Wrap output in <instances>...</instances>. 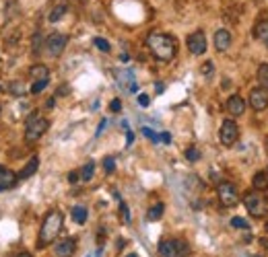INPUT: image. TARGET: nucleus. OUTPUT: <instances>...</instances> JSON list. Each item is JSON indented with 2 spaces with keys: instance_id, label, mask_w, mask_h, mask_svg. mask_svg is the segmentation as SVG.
Here are the masks:
<instances>
[{
  "instance_id": "obj_17",
  "label": "nucleus",
  "mask_w": 268,
  "mask_h": 257,
  "mask_svg": "<svg viewBox=\"0 0 268 257\" xmlns=\"http://www.w3.org/2000/svg\"><path fill=\"white\" fill-rule=\"evenodd\" d=\"M29 76H31L33 81H44V78L49 76V70L44 64H33L31 68H29Z\"/></svg>"
},
{
  "instance_id": "obj_41",
  "label": "nucleus",
  "mask_w": 268,
  "mask_h": 257,
  "mask_svg": "<svg viewBox=\"0 0 268 257\" xmlns=\"http://www.w3.org/2000/svg\"><path fill=\"white\" fill-rule=\"evenodd\" d=\"M15 257H33V255L29 253V251H19V253H17Z\"/></svg>"
},
{
  "instance_id": "obj_24",
  "label": "nucleus",
  "mask_w": 268,
  "mask_h": 257,
  "mask_svg": "<svg viewBox=\"0 0 268 257\" xmlns=\"http://www.w3.org/2000/svg\"><path fill=\"white\" fill-rule=\"evenodd\" d=\"M8 91H11V95H15V97H21V95H25V85L21 81H15V83L8 85Z\"/></svg>"
},
{
  "instance_id": "obj_13",
  "label": "nucleus",
  "mask_w": 268,
  "mask_h": 257,
  "mask_svg": "<svg viewBox=\"0 0 268 257\" xmlns=\"http://www.w3.org/2000/svg\"><path fill=\"white\" fill-rule=\"evenodd\" d=\"M17 181H19V177L13 171L2 169V167H0V190H11V187L17 185Z\"/></svg>"
},
{
  "instance_id": "obj_6",
  "label": "nucleus",
  "mask_w": 268,
  "mask_h": 257,
  "mask_svg": "<svg viewBox=\"0 0 268 257\" xmlns=\"http://www.w3.org/2000/svg\"><path fill=\"white\" fill-rule=\"evenodd\" d=\"M240 138V128L233 120H225L221 124V130H219V140L223 146H233Z\"/></svg>"
},
{
  "instance_id": "obj_47",
  "label": "nucleus",
  "mask_w": 268,
  "mask_h": 257,
  "mask_svg": "<svg viewBox=\"0 0 268 257\" xmlns=\"http://www.w3.org/2000/svg\"><path fill=\"white\" fill-rule=\"evenodd\" d=\"M0 111H2V109H0Z\"/></svg>"
},
{
  "instance_id": "obj_18",
  "label": "nucleus",
  "mask_w": 268,
  "mask_h": 257,
  "mask_svg": "<svg viewBox=\"0 0 268 257\" xmlns=\"http://www.w3.org/2000/svg\"><path fill=\"white\" fill-rule=\"evenodd\" d=\"M254 35L260 39V42L268 47V19H264V21H260L256 25V29H254Z\"/></svg>"
},
{
  "instance_id": "obj_14",
  "label": "nucleus",
  "mask_w": 268,
  "mask_h": 257,
  "mask_svg": "<svg viewBox=\"0 0 268 257\" xmlns=\"http://www.w3.org/2000/svg\"><path fill=\"white\" fill-rule=\"evenodd\" d=\"M159 253H161V257H180L177 245L173 239H165V241L159 243Z\"/></svg>"
},
{
  "instance_id": "obj_22",
  "label": "nucleus",
  "mask_w": 268,
  "mask_h": 257,
  "mask_svg": "<svg viewBox=\"0 0 268 257\" xmlns=\"http://www.w3.org/2000/svg\"><path fill=\"white\" fill-rule=\"evenodd\" d=\"M93 175H95V163L89 161V163L83 167V171H81V179H83V181H91Z\"/></svg>"
},
{
  "instance_id": "obj_19",
  "label": "nucleus",
  "mask_w": 268,
  "mask_h": 257,
  "mask_svg": "<svg viewBox=\"0 0 268 257\" xmlns=\"http://www.w3.org/2000/svg\"><path fill=\"white\" fill-rule=\"evenodd\" d=\"M256 78H258V83H260V88L268 91V64H260V66H258Z\"/></svg>"
},
{
  "instance_id": "obj_48",
  "label": "nucleus",
  "mask_w": 268,
  "mask_h": 257,
  "mask_svg": "<svg viewBox=\"0 0 268 257\" xmlns=\"http://www.w3.org/2000/svg\"><path fill=\"white\" fill-rule=\"evenodd\" d=\"M266 173H268V171H266Z\"/></svg>"
},
{
  "instance_id": "obj_36",
  "label": "nucleus",
  "mask_w": 268,
  "mask_h": 257,
  "mask_svg": "<svg viewBox=\"0 0 268 257\" xmlns=\"http://www.w3.org/2000/svg\"><path fill=\"white\" fill-rule=\"evenodd\" d=\"M202 74H204V76H208V74H213V64H211V62H206V64L202 66Z\"/></svg>"
},
{
  "instance_id": "obj_25",
  "label": "nucleus",
  "mask_w": 268,
  "mask_h": 257,
  "mask_svg": "<svg viewBox=\"0 0 268 257\" xmlns=\"http://www.w3.org/2000/svg\"><path fill=\"white\" fill-rule=\"evenodd\" d=\"M42 45H46V42L42 39V35L35 33V35H33V39H31V52H33V56H37V54H39V49H42Z\"/></svg>"
},
{
  "instance_id": "obj_44",
  "label": "nucleus",
  "mask_w": 268,
  "mask_h": 257,
  "mask_svg": "<svg viewBox=\"0 0 268 257\" xmlns=\"http://www.w3.org/2000/svg\"><path fill=\"white\" fill-rule=\"evenodd\" d=\"M126 257H138V255H136V253H130V255H126Z\"/></svg>"
},
{
  "instance_id": "obj_45",
  "label": "nucleus",
  "mask_w": 268,
  "mask_h": 257,
  "mask_svg": "<svg viewBox=\"0 0 268 257\" xmlns=\"http://www.w3.org/2000/svg\"><path fill=\"white\" fill-rule=\"evenodd\" d=\"M266 233H268V222H266Z\"/></svg>"
},
{
  "instance_id": "obj_29",
  "label": "nucleus",
  "mask_w": 268,
  "mask_h": 257,
  "mask_svg": "<svg viewBox=\"0 0 268 257\" xmlns=\"http://www.w3.org/2000/svg\"><path fill=\"white\" fill-rule=\"evenodd\" d=\"M48 83H49V78H44V81H35L33 86H31V93H33V95H39V93H42L44 88L48 86Z\"/></svg>"
},
{
  "instance_id": "obj_39",
  "label": "nucleus",
  "mask_w": 268,
  "mask_h": 257,
  "mask_svg": "<svg viewBox=\"0 0 268 257\" xmlns=\"http://www.w3.org/2000/svg\"><path fill=\"white\" fill-rule=\"evenodd\" d=\"M161 140H163L165 144H170V142H171V136L167 134V132H163V134H161Z\"/></svg>"
},
{
  "instance_id": "obj_43",
  "label": "nucleus",
  "mask_w": 268,
  "mask_h": 257,
  "mask_svg": "<svg viewBox=\"0 0 268 257\" xmlns=\"http://www.w3.org/2000/svg\"><path fill=\"white\" fill-rule=\"evenodd\" d=\"M260 243H262V245L266 247V249H268V241H266V239H260Z\"/></svg>"
},
{
  "instance_id": "obj_27",
  "label": "nucleus",
  "mask_w": 268,
  "mask_h": 257,
  "mask_svg": "<svg viewBox=\"0 0 268 257\" xmlns=\"http://www.w3.org/2000/svg\"><path fill=\"white\" fill-rule=\"evenodd\" d=\"M231 226H233V229H244V231L250 229V224H247V220L242 218V216H235V218H231Z\"/></svg>"
},
{
  "instance_id": "obj_35",
  "label": "nucleus",
  "mask_w": 268,
  "mask_h": 257,
  "mask_svg": "<svg viewBox=\"0 0 268 257\" xmlns=\"http://www.w3.org/2000/svg\"><path fill=\"white\" fill-rule=\"evenodd\" d=\"M78 179H81V173H78V171H71V173H68V181H71V183H76Z\"/></svg>"
},
{
  "instance_id": "obj_23",
  "label": "nucleus",
  "mask_w": 268,
  "mask_h": 257,
  "mask_svg": "<svg viewBox=\"0 0 268 257\" xmlns=\"http://www.w3.org/2000/svg\"><path fill=\"white\" fill-rule=\"evenodd\" d=\"M66 2H62V4H58L56 8H54V11L52 13H49V21H52V23H56V21H60V19L64 17V13H66Z\"/></svg>"
},
{
  "instance_id": "obj_16",
  "label": "nucleus",
  "mask_w": 268,
  "mask_h": 257,
  "mask_svg": "<svg viewBox=\"0 0 268 257\" xmlns=\"http://www.w3.org/2000/svg\"><path fill=\"white\" fill-rule=\"evenodd\" d=\"M252 185H254L256 192H266V190H268V173H266V171H258V173H254Z\"/></svg>"
},
{
  "instance_id": "obj_20",
  "label": "nucleus",
  "mask_w": 268,
  "mask_h": 257,
  "mask_svg": "<svg viewBox=\"0 0 268 257\" xmlns=\"http://www.w3.org/2000/svg\"><path fill=\"white\" fill-rule=\"evenodd\" d=\"M163 212H165V206H163L161 202H157L155 206H151V208H148L146 218H148V220H159V218L163 216Z\"/></svg>"
},
{
  "instance_id": "obj_38",
  "label": "nucleus",
  "mask_w": 268,
  "mask_h": 257,
  "mask_svg": "<svg viewBox=\"0 0 268 257\" xmlns=\"http://www.w3.org/2000/svg\"><path fill=\"white\" fill-rule=\"evenodd\" d=\"M132 142H134V134H132V132H128V134H126V144L130 146Z\"/></svg>"
},
{
  "instance_id": "obj_10",
  "label": "nucleus",
  "mask_w": 268,
  "mask_h": 257,
  "mask_svg": "<svg viewBox=\"0 0 268 257\" xmlns=\"http://www.w3.org/2000/svg\"><path fill=\"white\" fill-rule=\"evenodd\" d=\"M74 249H76V241L74 239H62V241H58L56 243V247H54V251H56V255L58 257H73V253H74Z\"/></svg>"
},
{
  "instance_id": "obj_40",
  "label": "nucleus",
  "mask_w": 268,
  "mask_h": 257,
  "mask_svg": "<svg viewBox=\"0 0 268 257\" xmlns=\"http://www.w3.org/2000/svg\"><path fill=\"white\" fill-rule=\"evenodd\" d=\"M105 126H107V120H101V124H99V130H97V136L103 132V128H105Z\"/></svg>"
},
{
  "instance_id": "obj_31",
  "label": "nucleus",
  "mask_w": 268,
  "mask_h": 257,
  "mask_svg": "<svg viewBox=\"0 0 268 257\" xmlns=\"http://www.w3.org/2000/svg\"><path fill=\"white\" fill-rule=\"evenodd\" d=\"M175 245H177V253H180V257H182V255H186L188 251H190V247H188L184 241H180V239H175Z\"/></svg>"
},
{
  "instance_id": "obj_34",
  "label": "nucleus",
  "mask_w": 268,
  "mask_h": 257,
  "mask_svg": "<svg viewBox=\"0 0 268 257\" xmlns=\"http://www.w3.org/2000/svg\"><path fill=\"white\" fill-rule=\"evenodd\" d=\"M110 109H112L114 113H118V111L122 109V101H120V99H114V101L110 103Z\"/></svg>"
},
{
  "instance_id": "obj_4",
  "label": "nucleus",
  "mask_w": 268,
  "mask_h": 257,
  "mask_svg": "<svg viewBox=\"0 0 268 257\" xmlns=\"http://www.w3.org/2000/svg\"><path fill=\"white\" fill-rule=\"evenodd\" d=\"M244 204L247 212H250L254 218H264V216L268 214V200L266 195L260 193V192H250L244 195Z\"/></svg>"
},
{
  "instance_id": "obj_9",
  "label": "nucleus",
  "mask_w": 268,
  "mask_h": 257,
  "mask_svg": "<svg viewBox=\"0 0 268 257\" xmlns=\"http://www.w3.org/2000/svg\"><path fill=\"white\" fill-rule=\"evenodd\" d=\"M250 105L252 109L256 111H264L268 107V93L264 91V88H254V91L250 93Z\"/></svg>"
},
{
  "instance_id": "obj_32",
  "label": "nucleus",
  "mask_w": 268,
  "mask_h": 257,
  "mask_svg": "<svg viewBox=\"0 0 268 257\" xmlns=\"http://www.w3.org/2000/svg\"><path fill=\"white\" fill-rule=\"evenodd\" d=\"M120 214H122V220H124L126 224H128V222H130V212H128V206H126L124 202L120 204Z\"/></svg>"
},
{
  "instance_id": "obj_7",
  "label": "nucleus",
  "mask_w": 268,
  "mask_h": 257,
  "mask_svg": "<svg viewBox=\"0 0 268 257\" xmlns=\"http://www.w3.org/2000/svg\"><path fill=\"white\" fill-rule=\"evenodd\" d=\"M66 43H68V37L62 35V33H52V35H48L46 39V49H48V54L49 56H60L64 49H66Z\"/></svg>"
},
{
  "instance_id": "obj_37",
  "label": "nucleus",
  "mask_w": 268,
  "mask_h": 257,
  "mask_svg": "<svg viewBox=\"0 0 268 257\" xmlns=\"http://www.w3.org/2000/svg\"><path fill=\"white\" fill-rule=\"evenodd\" d=\"M138 103H141L143 107H146L148 103H151V99H148L146 95H138Z\"/></svg>"
},
{
  "instance_id": "obj_1",
  "label": "nucleus",
  "mask_w": 268,
  "mask_h": 257,
  "mask_svg": "<svg viewBox=\"0 0 268 257\" xmlns=\"http://www.w3.org/2000/svg\"><path fill=\"white\" fill-rule=\"evenodd\" d=\"M146 45H148V49H151V54L161 62H171L175 58V54H177L175 39L171 35H167V33H159V31L148 33Z\"/></svg>"
},
{
  "instance_id": "obj_12",
  "label": "nucleus",
  "mask_w": 268,
  "mask_h": 257,
  "mask_svg": "<svg viewBox=\"0 0 268 257\" xmlns=\"http://www.w3.org/2000/svg\"><path fill=\"white\" fill-rule=\"evenodd\" d=\"M227 111H229L233 117L244 115V111H245V101H244L240 95L229 97V99H227Z\"/></svg>"
},
{
  "instance_id": "obj_3",
  "label": "nucleus",
  "mask_w": 268,
  "mask_h": 257,
  "mask_svg": "<svg viewBox=\"0 0 268 257\" xmlns=\"http://www.w3.org/2000/svg\"><path fill=\"white\" fill-rule=\"evenodd\" d=\"M48 128H49V122L46 120L44 115H39V113L29 115L27 122H25V138H27V142L39 140V138L48 132Z\"/></svg>"
},
{
  "instance_id": "obj_21",
  "label": "nucleus",
  "mask_w": 268,
  "mask_h": 257,
  "mask_svg": "<svg viewBox=\"0 0 268 257\" xmlns=\"http://www.w3.org/2000/svg\"><path fill=\"white\" fill-rule=\"evenodd\" d=\"M87 208H83V206H74L73 208V220L76 222V224H85L87 222Z\"/></svg>"
},
{
  "instance_id": "obj_5",
  "label": "nucleus",
  "mask_w": 268,
  "mask_h": 257,
  "mask_svg": "<svg viewBox=\"0 0 268 257\" xmlns=\"http://www.w3.org/2000/svg\"><path fill=\"white\" fill-rule=\"evenodd\" d=\"M217 195H219L221 204L225 208H233V206L240 202V193H237V187L229 181H221L219 187H217Z\"/></svg>"
},
{
  "instance_id": "obj_15",
  "label": "nucleus",
  "mask_w": 268,
  "mask_h": 257,
  "mask_svg": "<svg viewBox=\"0 0 268 257\" xmlns=\"http://www.w3.org/2000/svg\"><path fill=\"white\" fill-rule=\"evenodd\" d=\"M37 167H39V156H31V159H29V161L25 163V167H23L21 173H19L17 177H19V179H29L31 175H35Z\"/></svg>"
},
{
  "instance_id": "obj_46",
  "label": "nucleus",
  "mask_w": 268,
  "mask_h": 257,
  "mask_svg": "<svg viewBox=\"0 0 268 257\" xmlns=\"http://www.w3.org/2000/svg\"><path fill=\"white\" fill-rule=\"evenodd\" d=\"M0 192H2V190H0Z\"/></svg>"
},
{
  "instance_id": "obj_28",
  "label": "nucleus",
  "mask_w": 268,
  "mask_h": 257,
  "mask_svg": "<svg viewBox=\"0 0 268 257\" xmlns=\"http://www.w3.org/2000/svg\"><path fill=\"white\" fill-rule=\"evenodd\" d=\"M186 159L190 161V163H196V161H200V150H198V148H188L186 150Z\"/></svg>"
},
{
  "instance_id": "obj_2",
  "label": "nucleus",
  "mask_w": 268,
  "mask_h": 257,
  "mask_svg": "<svg viewBox=\"0 0 268 257\" xmlns=\"http://www.w3.org/2000/svg\"><path fill=\"white\" fill-rule=\"evenodd\" d=\"M62 222H64V216H62L60 210H49L46 214L42 226H39V236H37L39 249H44V247H48L52 241H56L58 233L62 231Z\"/></svg>"
},
{
  "instance_id": "obj_26",
  "label": "nucleus",
  "mask_w": 268,
  "mask_h": 257,
  "mask_svg": "<svg viewBox=\"0 0 268 257\" xmlns=\"http://www.w3.org/2000/svg\"><path fill=\"white\" fill-rule=\"evenodd\" d=\"M93 43H95L97 49H101V52H110V49H112L110 42H107V39H103V37H95V39H93Z\"/></svg>"
},
{
  "instance_id": "obj_8",
  "label": "nucleus",
  "mask_w": 268,
  "mask_h": 257,
  "mask_svg": "<svg viewBox=\"0 0 268 257\" xmlns=\"http://www.w3.org/2000/svg\"><path fill=\"white\" fill-rule=\"evenodd\" d=\"M188 49H190V54L194 56H202L206 52V35L202 31H194L188 35Z\"/></svg>"
},
{
  "instance_id": "obj_11",
  "label": "nucleus",
  "mask_w": 268,
  "mask_h": 257,
  "mask_svg": "<svg viewBox=\"0 0 268 257\" xmlns=\"http://www.w3.org/2000/svg\"><path fill=\"white\" fill-rule=\"evenodd\" d=\"M231 42H233V37L227 29H219V31L215 33V47L219 49V52H227V49L231 47Z\"/></svg>"
},
{
  "instance_id": "obj_33",
  "label": "nucleus",
  "mask_w": 268,
  "mask_h": 257,
  "mask_svg": "<svg viewBox=\"0 0 268 257\" xmlns=\"http://www.w3.org/2000/svg\"><path fill=\"white\" fill-rule=\"evenodd\" d=\"M103 169H105L107 173H112V171L116 169V161L112 159V156H107V159L103 161Z\"/></svg>"
},
{
  "instance_id": "obj_42",
  "label": "nucleus",
  "mask_w": 268,
  "mask_h": 257,
  "mask_svg": "<svg viewBox=\"0 0 268 257\" xmlns=\"http://www.w3.org/2000/svg\"><path fill=\"white\" fill-rule=\"evenodd\" d=\"M54 103H56V99H49V101L46 103V105H48V109H49V107H54Z\"/></svg>"
},
{
  "instance_id": "obj_30",
  "label": "nucleus",
  "mask_w": 268,
  "mask_h": 257,
  "mask_svg": "<svg viewBox=\"0 0 268 257\" xmlns=\"http://www.w3.org/2000/svg\"><path fill=\"white\" fill-rule=\"evenodd\" d=\"M143 136H146L148 140H153V142H159V140H161V136L155 134V132L151 130V128H143Z\"/></svg>"
}]
</instances>
